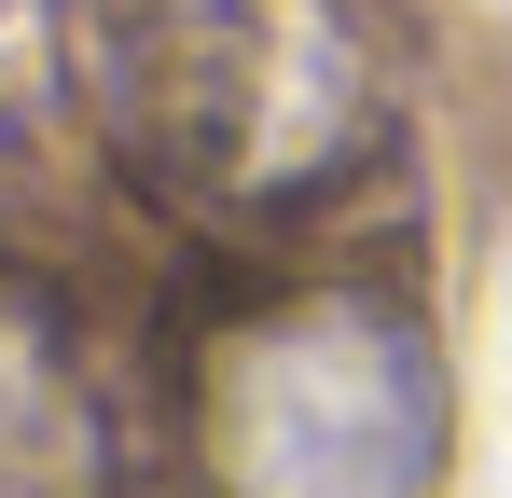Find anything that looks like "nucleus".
Instances as JSON below:
<instances>
[{
  "label": "nucleus",
  "instance_id": "obj_3",
  "mask_svg": "<svg viewBox=\"0 0 512 498\" xmlns=\"http://www.w3.org/2000/svg\"><path fill=\"white\" fill-rule=\"evenodd\" d=\"M111 388L56 277L0 263V498H111Z\"/></svg>",
  "mask_w": 512,
  "mask_h": 498
},
{
  "label": "nucleus",
  "instance_id": "obj_1",
  "mask_svg": "<svg viewBox=\"0 0 512 498\" xmlns=\"http://www.w3.org/2000/svg\"><path fill=\"white\" fill-rule=\"evenodd\" d=\"M111 153L208 222L319 208L388 153V70L346 0H70Z\"/></svg>",
  "mask_w": 512,
  "mask_h": 498
},
{
  "label": "nucleus",
  "instance_id": "obj_2",
  "mask_svg": "<svg viewBox=\"0 0 512 498\" xmlns=\"http://www.w3.org/2000/svg\"><path fill=\"white\" fill-rule=\"evenodd\" d=\"M194 471L222 498H429L443 485L429 319L360 277L222 305L194 346Z\"/></svg>",
  "mask_w": 512,
  "mask_h": 498
}]
</instances>
